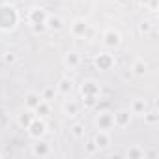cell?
I'll use <instances>...</instances> for the list:
<instances>
[{"mask_svg":"<svg viewBox=\"0 0 159 159\" xmlns=\"http://www.w3.org/2000/svg\"><path fill=\"white\" fill-rule=\"evenodd\" d=\"M41 99H43V98H41L39 94H36V92H30V94L26 96L25 103H26V107H28V109H36V107L41 103Z\"/></svg>","mask_w":159,"mask_h":159,"instance_id":"7a4b0ae2","label":"cell"},{"mask_svg":"<svg viewBox=\"0 0 159 159\" xmlns=\"http://www.w3.org/2000/svg\"><path fill=\"white\" fill-rule=\"evenodd\" d=\"M30 19H32L34 25H43V21H45V11H43V10H34L32 15H30Z\"/></svg>","mask_w":159,"mask_h":159,"instance_id":"ba28073f","label":"cell"},{"mask_svg":"<svg viewBox=\"0 0 159 159\" xmlns=\"http://www.w3.org/2000/svg\"><path fill=\"white\" fill-rule=\"evenodd\" d=\"M105 43H107L109 47H116V45L120 43V34H118V32H112V30L107 32V34H105Z\"/></svg>","mask_w":159,"mask_h":159,"instance_id":"277c9868","label":"cell"},{"mask_svg":"<svg viewBox=\"0 0 159 159\" xmlns=\"http://www.w3.org/2000/svg\"><path fill=\"white\" fill-rule=\"evenodd\" d=\"M96 64H98V67H99V69H109V67H111V64H112V58H111L109 54H101V56L96 60Z\"/></svg>","mask_w":159,"mask_h":159,"instance_id":"52a82bcc","label":"cell"},{"mask_svg":"<svg viewBox=\"0 0 159 159\" xmlns=\"http://www.w3.org/2000/svg\"><path fill=\"white\" fill-rule=\"evenodd\" d=\"M36 111H38L39 114H49V107H47L45 103H39V105L36 107Z\"/></svg>","mask_w":159,"mask_h":159,"instance_id":"44dd1931","label":"cell"},{"mask_svg":"<svg viewBox=\"0 0 159 159\" xmlns=\"http://www.w3.org/2000/svg\"><path fill=\"white\" fill-rule=\"evenodd\" d=\"M73 30H75V34H79V36H84V32H86V25H84L83 21H79V23H75Z\"/></svg>","mask_w":159,"mask_h":159,"instance_id":"9a60e30c","label":"cell"},{"mask_svg":"<svg viewBox=\"0 0 159 159\" xmlns=\"http://www.w3.org/2000/svg\"><path fill=\"white\" fill-rule=\"evenodd\" d=\"M114 124L118 125H127L129 124V112H118L114 116Z\"/></svg>","mask_w":159,"mask_h":159,"instance_id":"30bf717a","label":"cell"},{"mask_svg":"<svg viewBox=\"0 0 159 159\" xmlns=\"http://www.w3.org/2000/svg\"><path fill=\"white\" fill-rule=\"evenodd\" d=\"M28 129H30V135L32 137H41L45 133V124L41 120H32L28 124Z\"/></svg>","mask_w":159,"mask_h":159,"instance_id":"6da1fadb","label":"cell"},{"mask_svg":"<svg viewBox=\"0 0 159 159\" xmlns=\"http://www.w3.org/2000/svg\"><path fill=\"white\" fill-rule=\"evenodd\" d=\"M96 101H98L96 96H84V105H86V107H94Z\"/></svg>","mask_w":159,"mask_h":159,"instance_id":"ffe728a7","label":"cell"},{"mask_svg":"<svg viewBox=\"0 0 159 159\" xmlns=\"http://www.w3.org/2000/svg\"><path fill=\"white\" fill-rule=\"evenodd\" d=\"M49 153V146L45 142H39L34 146V155H47Z\"/></svg>","mask_w":159,"mask_h":159,"instance_id":"4fadbf2b","label":"cell"},{"mask_svg":"<svg viewBox=\"0 0 159 159\" xmlns=\"http://www.w3.org/2000/svg\"><path fill=\"white\" fill-rule=\"evenodd\" d=\"M133 109H135V112H142V111L146 109V103H144L142 99H139V101H135V105H133Z\"/></svg>","mask_w":159,"mask_h":159,"instance_id":"d6986e66","label":"cell"},{"mask_svg":"<svg viewBox=\"0 0 159 159\" xmlns=\"http://www.w3.org/2000/svg\"><path fill=\"white\" fill-rule=\"evenodd\" d=\"M150 28H152V26H150V23H148V21L140 25V32H150Z\"/></svg>","mask_w":159,"mask_h":159,"instance_id":"d4e9b609","label":"cell"},{"mask_svg":"<svg viewBox=\"0 0 159 159\" xmlns=\"http://www.w3.org/2000/svg\"><path fill=\"white\" fill-rule=\"evenodd\" d=\"M133 69H135V73H139V75H142V73L146 71V64H144L142 60H139V62H135V66H133Z\"/></svg>","mask_w":159,"mask_h":159,"instance_id":"e0dca14e","label":"cell"},{"mask_svg":"<svg viewBox=\"0 0 159 159\" xmlns=\"http://www.w3.org/2000/svg\"><path fill=\"white\" fill-rule=\"evenodd\" d=\"M30 122H32V114L25 112V114H21V116H19V124H21V125L28 127V124H30Z\"/></svg>","mask_w":159,"mask_h":159,"instance_id":"2e32d148","label":"cell"},{"mask_svg":"<svg viewBox=\"0 0 159 159\" xmlns=\"http://www.w3.org/2000/svg\"><path fill=\"white\" fill-rule=\"evenodd\" d=\"M127 155H129V157H142V155H144V152H140V150H129V152H127Z\"/></svg>","mask_w":159,"mask_h":159,"instance_id":"cb8c5ba5","label":"cell"},{"mask_svg":"<svg viewBox=\"0 0 159 159\" xmlns=\"http://www.w3.org/2000/svg\"><path fill=\"white\" fill-rule=\"evenodd\" d=\"M66 64H67L69 67H75V66L79 64V54H77V52H69L67 58H66Z\"/></svg>","mask_w":159,"mask_h":159,"instance_id":"5bb4252c","label":"cell"},{"mask_svg":"<svg viewBox=\"0 0 159 159\" xmlns=\"http://www.w3.org/2000/svg\"><path fill=\"white\" fill-rule=\"evenodd\" d=\"M71 88H73L71 79H67V77L60 79V83H58V90H60L62 94H69V92H71Z\"/></svg>","mask_w":159,"mask_h":159,"instance_id":"8992f818","label":"cell"},{"mask_svg":"<svg viewBox=\"0 0 159 159\" xmlns=\"http://www.w3.org/2000/svg\"><path fill=\"white\" fill-rule=\"evenodd\" d=\"M112 124H114V118H112L111 114H101V116H99V120H98L99 129H109Z\"/></svg>","mask_w":159,"mask_h":159,"instance_id":"5b68a950","label":"cell"},{"mask_svg":"<svg viewBox=\"0 0 159 159\" xmlns=\"http://www.w3.org/2000/svg\"><path fill=\"white\" fill-rule=\"evenodd\" d=\"M73 135H75L77 139H81V137L84 135V127H83L81 124H75V125H73Z\"/></svg>","mask_w":159,"mask_h":159,"instance_id":"ac0fdd59","label":"cell"},{"mask_svg":"<svg viewBox=\"0 0 159 159\" xmlns=\"http://www.w3.org/2000/svg\"><path fill=\"white\" fill-rule=\"evenodd\" d=\"M47 25H49L51 30H60V28H62V19H58V17H49V19H47Z\"/></svg>","mask_w":159,"mask_h":159,"instance_id":"7c38bea8","label":"cell"},{"mask_svg":"<svg viewBox=\"0 0 159 159\" xmlns=\"http://www.w3.org/2000/svg\"><path fill=\"white\" fill-rule=\"evenodd\" d=\"M109 142H111V139H109L105 133H99V135L96 137V146H98V148H107Z\"/></svg>","mask_w":159,"mask_h":159,"instance_id":"8fae6325","label":"cell"},{"mask_svg":"<svg viewBox=\"0 0 159 159\" xmlns=\"http://www.w3.org/2000/svg\"><path fill=\"white\" fill-rule=\"evenodd\" d=\"M83 94H84V96H98V94H99V86H98L96 83L88 81V83H84V86H83Z\"/></svg>","mask_w":159,"mask_h":159,"instance_id":"3957f363","label":"cell"},{"mask_svg":"<svg viewBox=\"0 0 159 159\" xmlns=\"http://www.w3.org/2000/svg\"><path fill=\"white\" fill-rule=\"evenodd\" d=\"M52 94H54V90H52V88H47V90H45V94H43V98H45V99H51V98H52Z\"/></svg>","mask_w":159,"mask_h":159,"instance_id":"484cf974","label":"cell"},{"mask_svg":"<svg viewBox=\"0 0 159 159\" xmlns=\"http://www.w3.org/2000/svg\"><path fill=\"white\" fill-rule=\"evenodd\" d=\"M4 60H6V64H13V62L17 60V56H15V52H8V54L4 56Z\"/></svg>","mask_w":159,"mask_h":159,"instance_id":"7402d4cb","label":"cell"},{"mask_svg":"<svg viewBox=\"0 0 159 159\" xmlns=\"http://www.w3.org/2000/svg\"><path fill=\"white\" fill-rule=\"evenodd\" d=\"M96 150H98L96 142H88V144H86V153H88V155H90V153H94Z\"/></svg>","mask_w":159,"mask_h":159,"instance_id":"603a6c76","label":"cell"},{"mask_svg":"<svg viewBox=\"0 0 159 159\" xmlns=\"http://www.w3.org/2000/svg\"><path fill=\"white\" fill-rule=\"evenodd\" d=\"M77 109H79V107H77L75 101H66V103H64V112H66L67 116H75V114H77Z\"/></svg>","mask_w":159,"mask_h":159,"instance_id":"9c48e42d","label":"cell"}]
</instances>
